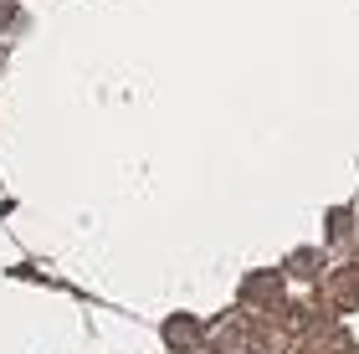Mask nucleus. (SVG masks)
<instances>
[{
    "label": "nucleus",
    "instance_id": "1",
    "mask_svg": "<svg viewBox=\"0 0 359 354\" xmlns=\"http://www.w3.org/2000/svg\"><path fill=\"white\" fill-rule=\"evenodd\" d=\"M257 339H262V334H257L241 313H231V318H221V324L210 329V354H252Z\"/></svg>",
    "mask_w": 359,
    "mask_h": 354
},
{
    "label": "nucleus",
    "instance_id": "4",
    "mask_svg": "<svg viewBox=\"0 0 359 354\" xmlns=\"http://www.w3.org/2000/svg\"><path fill=\"white\" fill-rule=\"evenodd\" d=\"M201 339H205V334H201L195 318H170V324H165V344L170 349H195Z\"/></svg>",
    "mask_w": 359,
    "mask_h": 354
},
{
    "label": "nucleus",
    "instance_id": "2",
    "mask_svg": "<svg viewBox=\"0 0 359 354\" xmlns=\"http://www.w3.org/2000/svg\"><path fill=\"white\" fill-rule=\"evenodd\" d=\"M241 303H262V308H287V298H283V278L277 272H252L247 287H241Z\"/></svg>",
    "mask_w": 359,
    "mask_h": 354
},
{
    "label": "nucleus",
    "instance_id": "3",
    "mask_svg": "<svg viewBox=\"0 0 359 354\" xmlns=\"http://www.w3.org/2000/svg\"><path fill=\"white\" fill-rule=\"evenodd\" d=\"M329 298L339 303V308H359V267H344L329 278Z\"/></svg>",
    "mask_w": 359,
    "mask_h": 354
}]
</instances>
